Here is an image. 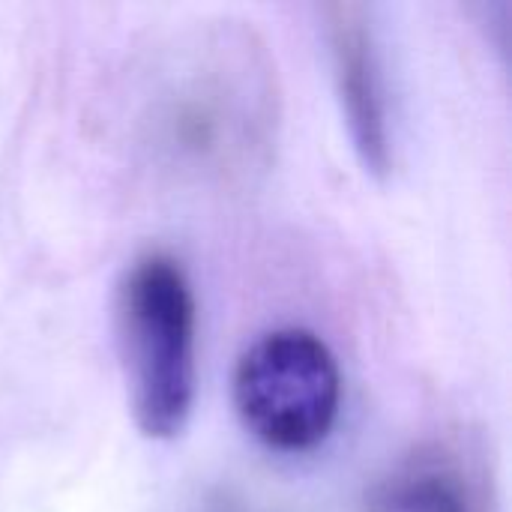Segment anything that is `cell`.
<instances>
[{"instance_id": "5", "label": "cell", "mask_w": 512, "mask_h": 512, "mask_svg": "<svg viewBox=\"0 0 512 512\" xmlns=\"http://www.w3.org/2000/svg\"><path fill=\"white\" fill-rule=\"evenodd\" d=\"M366 512H480L474 480L447 450H423L372 486Z\"/></svg>"}, {"instance_id": "2", "label": "cell", "mask_w": 512, "mask_h": 512, "mask_svg": "<svg viewBox=\"0 0 512 512\" xmlns=\"http://www.w3.org/2000/svg\"><path fill=\"white\" fill-rule=\"evenodd\" d=\"M117 342L135 426L153 441H174L198 390V312L177 258L147 252L132 261L117 291Z\"/></svg>"}, {"instance_id": "3", "label": "cell", "mask_w": 512, "mask_h": 512, "mask_svg": "<svg viewBox=\"0 0 512 512\" xmlns=\"http://www.w3.org/2000/svg\"><path fill=\"white\" fill-rule=\"evenodd\" d=\"M231 399L258 444L273 453H309L330 438L339 420L342 372L318 333L282 327L240 354Z\"/></svg>"}, {"instance_id": "4", "label": "cell", "mask_w": 512, "mask_h": 512, "mask_svg": "<svg viewBox=\"0 0 512 512\" xmlns=\"http://www.w3.org/2000/svg\"><path fill=\"white\" fill-rule=\"evenodd\" d=\"M324 33L342 117L363 168L387 177L396 162L387 63L372 9L363 3L324 6Z\"/></svg>"}, {"instance_id": "1", "label": "cell", "mask_w": 512, "mask_h": 512, "mask_svg": "<svg viewBox=\"0 0 512 512\" xmlns=\"http://www.w3.org/2000/svg\"><path fill=\"white\" fill-rule=\"evenodd\" d=\"M147 126L168 162L198 177L237 180L264 165L276 138V75L243 30H213L162 69Z\"/></svg>"}]
</instances>
